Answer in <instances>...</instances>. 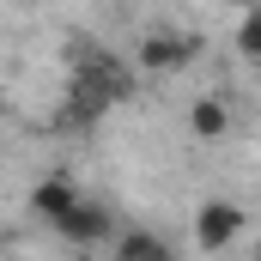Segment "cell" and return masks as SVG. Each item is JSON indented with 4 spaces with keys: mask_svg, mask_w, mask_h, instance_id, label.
<instances>
[{
    "mask_svg": "<svg viewBox=\"0 0 261 261\" xmlns=\"http://www.w3.org/2000/svg\"><path fill=\"white\" fill-rule=\"evenodd\" d=\"M79 200H85V195H79L67 176H43V182L31 189V213H37L43 225H61V219L73 213V206H79Z\"/></svg>",
    "mask_w": 261,
    "mask_h": 261,
    "instance_id": "6",
    "label": "cell"
},
{
    "mask_svg": "<svg viewBox=\"0 0 261 261\" xmlns=\"http://www.w3.org/2000/svg\"><path fill=\"white\" fill-rule=\"evenodd\" d=\"M225 128H231L225 97H195V103H189V134H195V140H219Z\"/></svg>",
    "mask_w": 261,
    "mask_h": 261,
    "instance_id": "8",
    "label": "cell"
},
{
    "mask_svg": "<svg viewBox=\"0 0 261 261\" xmlns=\"http://www.w3.org/2000/svg\"><path fill=\"white\" fill-rule=\"evenodd\" d=\"M110 255H116V261H176V249H170L158 231L134 225V231H122V237L110 243Z\"/></svg>",
    "mask_w": 261,
    "mask_h": 261,
    "instance_id": "7",
    "label": "cell"
},
{
    "mask_svg": "<svg viewBox=\"0 0 261 261\" xmlns=\"http://www.w3.org/2000/svg\"><path fill=\"white\" fill-rule=\"evenodd\" d=\"M55 237L73 243V249H97V243H116V213L103 206V200H79L73 213H67L61 225H55Z\"/></svg>",
    "mask_w": 261,
    "mask_h": 261,
    "instance_id": "5",
    "label": "cell"
},
{
    "mask_svg": "<svg viewBox=\"0 0 261 261\" xmlns=\"http://www.w3.org/2000/svg\"><path fill=\"white\" fill-rule=\"evenodd\" d=\"M243 206L237 200H200L195 206V249L200 255H219V249H231L237 237H243Z\"/></svg>",
    "mask_w": 261,
    "mask_h": 261,
    "instance_id": "4",
    "label": "cell"
},
{
    "mask_svg": "<svg viewBox=\"0 0 261 261\" xmlns=\"http://www.w3.org/2000/svg\"><path fill=\"white\" fill-rule=\"evenodd\" d=\"M237 55H243V61H261V12H243V24H237Z\"/></svg>",
    "mask_w": 261,
    "mask_h": 261,
    "instance_id": "9",
    "label": "cell"
},
{
    "mask_svg": "<svg viewBox=\"0 0 261 261\" xmlns=\"http://www.w3.org/2000/svg\"><path fill=\"white\" fill-rule=\"evenodd\" d=\"M67 73L73 79H91V85H110L122 103L134 97V67L110 49V43H91V37H73L67 43Z\"/></svg>",
    "mask_w": 261,
    "mask_h": 261,
    "instance_id": "1",
    "label": "cell"
},
{
    "mask_svg": "<svg viewBox=\"0 0 261 261\" xmlns=\"http://www.w3.org/2000/svg\"><path fill=\"white\" fill-rule=\"evenodd\" d=\"M195 61H200V37H189V31H146L140 49H134L140 73H182Z\"/></svg>",
    "mask_w": 261,
    "mask_h": 261,
    "instance_id": "2",
    "label": "cell"
},
{
    "mask_svg": "<svg viewBox=\"0 0 261 261\" xmlns=\"http://www.w3.org/2000/svg\"><path fill=\"white\" fill-rule=\"evenodd\" d=\"M116 103H122V97H116L110 85L73 79V85H67V103L55 110V134H85V128H97V122H103Z\"/></svg>",
    "mask_w": 261,
    "mask_h": 261,
    "instance_id": "3",
    "label": "cell"
},
{
    "mask_svg": "<svg viewBox=\"0 0 261 261\" xmlns=\"http://www.w3.org/2000/svg\"><path fill=\"white\" fill-rule=\"evenodd\" d=\"M255 261H261V243H255Z\"/></svg>",
    "mask_w": 261,
    "mask_h": 261,
    "instance_id": "10",
    "label": "cell"
}]
</instances>
